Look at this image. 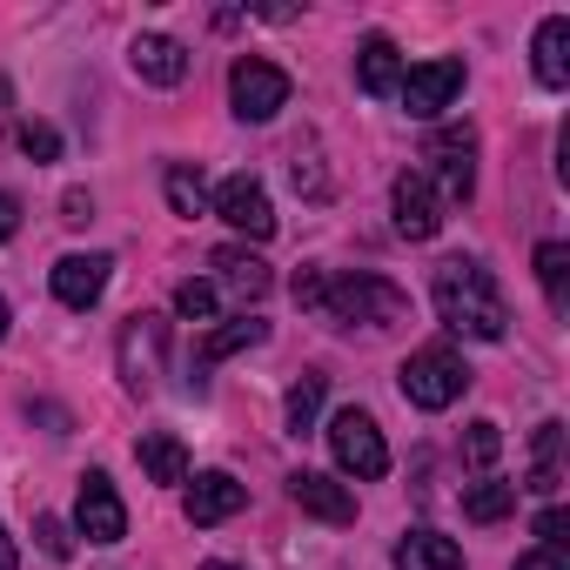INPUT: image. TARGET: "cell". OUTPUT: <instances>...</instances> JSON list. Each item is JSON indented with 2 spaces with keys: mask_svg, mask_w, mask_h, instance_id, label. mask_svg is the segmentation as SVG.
Masks as SVG:
<instances>
[{
  "mask_svg": "<svg viewBox=\"0 0 570 570\" xmlns=\"http://www.w3.org/2000/svg\"><path fill=\"white\" fill-rule=\"evenodd\" d=\"M430 296H436V316H443L456 336H476V343H503V336H510L503 289L490 282L483 262H443L436 282H430Z\"/></svg>",
  "mask_w": 570,
  "mask_h": 570,
  "instance_id": "cell-1",
  "label": "cell"
},
{
  "mask_svg": "<svg viewBox=\"0 0 570 570\" xmlns=\"http://www.w3.org/2000/svg\"><path fill=\"white\" fill-rule=\"evenodd\" d=\"M323 316H330V323H370V330H390V323L410 316V296L396 289V282L356 268V275L323 282Z\"/></svg>",
  "mask_w": 570,
  "mask_h": 570,
  "instance_id": "cell-2",
  "label": "cell"
},
{
  "mask_svg": "<svg viewBox=\"0 0 570 570\" xmlns=\"http://www.w3.org/2000/svg\"><path fill=\"white\" fill-rule=\"evenodd\" d=\"M396 383H403V396H410L416 410H450V403L470 390V370H463V356H456V350L430 343V350H416V356L396 370Z\"/></svg>",
  "mask_w": 570,
  "mask_h": 570,
  "instance_id": "cell-3",
  "label": "cell"
},
{
  "mask_svg": "<svg viewBox=\"0 0 570 570\" xmlns=\"http://www.w3.org/2000/svg\"><path fill=\"white\" fill-rule=\"evenodd\" d=\"M330 450H336V463H343L356 483L390 476V443H383V430H376L370 410H336V423H330Z\"/></svg>",
  "mask_w": 570,
  "mask_h": 570,
  "instance_id": "cell-4",
  "label": "cell"
},
{
  "mask_svg": "<svg viewBox=\"0 0 570 570\" xmlns=\"http://www.w3.org/2000/svg\"><path fill=\"white\" fill-rule=\"evenodd\" d=\"M228 108L242 121H275L282 108H289V75H282L275 61H262V55H242L228 68Z\"/></svg>",
  "mask_w": 570,
  "mask_h": 570,
  "instance_id": "cell-5",
  "label": "cell"
},
{
  "mask_svg": "<svg viewBox=\"0 0 570 570\" xmlns=\"http://www.w3.org/2000/svg\"><path fill=\"white\" fill-rule=\"evenodd\" d=\"M423 161H430V188H436V202H470L476 195V135L470 128H436L430 135V148H423Z\"/></svg>",
  "mask_w": 570,
  "mask_h": 570,
  "instance_id": "cell-6",
  "label": "cell"
},
{
  "mask_svg": "<svg viewBox=\"0 0 570 570\" xmlns=\"http://www.w3.org/2000/svg\"><path fill=\"white\" fill-rule=\"evenodd\" d=\"M208 208H215L235 235H248V242H268V235H275V202H268V188H262L255 175H228V181L208 195Z\"/></svg>",
  "mask_w": 570,
  "mask_h": 570,
  "instance_id": "cell-7",
  "label": "cell"
},
{
  "mask_svg": "<svg viewBox=\"0 0 570 570\" xmlns=\"http://www.w3.org/2000/svg\"><path fill=\"white\" fill-rule=\"evenodd\" d=\"M390 215H396V235H403V242H430V235L443 228V202H436V188H430L423 168H403V175H396Z\"/></svg>",
  "mask_w": 570,
  "mask_h": 570,
  "instance_id": "cell-8",
  "label": "cell"
},
{
  "mask_svg": "<svg viewBox=\"0 0 570 570\" xmlns=\"http://www.w3.org/2000/svg\"><path fill=\"white\" fill-rule=\"evenodd\" d=\"M75 530H81L88 543H121V537H128V510H121V497H115L108 470H88V476H81V497H75Z\"/></svg>",
  "mask_w": 570,
  "mask_h": 570,
  "instance_id": "cell-9",
  "label": "cell"
},
{
  "mask_svg": "<svg viewBox=\"0 0 570 570\" xmlns=\"http://www.w3.org/2000/svg\"><path fill=\"white\" fill-rule=\"evenodd\" d=\"M396 95H403V108H410L416 121H436V115L463 95V61H416Z\"/></svg>",
  "mask_w": 570,
  "mask_h": 570,
  "instance_id": "cell-10",
  "label": "cell"
},
{
  "mask_svg": "<svg viewBox=\"0 0 570 570\" xmlns=\"http://www.w3.org/2000/svg\"><path fill=\"white\" fill-rule=\"evenodd\" d=\"M289 503L303 517H316V523H356V490L323 476V470H296L289 476Z\"/></svg>",
  "mask_w": 570,
  "mask_h": 570,
  "instance_id": "cell-11",
  "label": "cell"
},
{
  "mask_svg": "<svg viewBox=\"0 0 570 570\" xmlns=\"http://www.w3.org/2000/svg\"><path fill=\"white\" fill-rule=\"evenodd\" d=\"M161 343H168L161 316H135V323L121 330V383H128L135 396H148V390H155V363H161Z\"/></svg>",
  "mask_w": 570,
  "mask_h": 570,
  "instance_id": "cell-12",
  "label": "cell"
},
{
  "mask_svg": "<svg viewBox=\"0 0 570 570\" xmlns=\"http://www.w3.org/2000/svg\"><path fill=\"white\" fill-rule=\"evenodd\" d=\"M128 68H135L148 88H181V81H188V48H181L175 35H135Z\"/></svg>",
  "mask_w": 570,
  "mask_h": 570,
  "instance_id": "cell-13",
  "label": "cell"
},
{
  "mask_svg": "<svg viewBox=\"0 0 570 570\" xmlns=\"http://www.w3.org/2000/svg\"><path fill=\"white\" fill-rule=\"evenodd\" d=\"M108 255H61L55 262V296L68 303V309H95L101 303V289H108Z\"/></svg>",
  "mask_w": 570,
  "mask_h": 570,
  "instance_id": "cell-14",
  "label": "cell"
},
{
  "mask_svg": "<svg viewBox=\"0 0 570 570\" xmlns=\"http://www.w3.org/2000/svg\"><path fill=\"white\" fill-rule=\"evenodd\" d=\"M242 503H248V490H242L228 470H208V476H195V490H188V523H195V530L228 523Z\"/></svg>",
  "mask_w": 570,
  "mask_h": 570,
  "instance_id": "cell-15",
  "label": "cell"
},
{
  "mask_svg": "<svg viewBox=\"0 0 570 570\" xmlns=\"http://www.w3.org/2000/svg\"><path fill=\"white\" fill-rule=\"evenodd\" d=\"M356 81H363V95H376V101L403 88V55H396L390 35H370V41L356 48Z\"/></svg>",
  "mask_w": 570,
  "mask_h": 570,
  "instance_id": "cell-16",
  "label": "cell"
},
{
  "mask_svg": "<svg viewBox=\"0 0 570 570\" xmlns=\"http://www.w3.org/2000/svg\"><path fill=\"white\" fill-rule=\"evenodd\" d=\"M523 490H537V497H557L563 490V423L557 416H543L537 436H530V483Z\"/></svg>",
  "mask_w": 570,
  "mask_h": 570,
  "instance_id": "cell-17",
  "label": "cell"
},
{
  "mask_svg": "<svg viewBox=\"0 0 570 570\" xmlns=\"http://www.w3.org/2000/svg\"><path fill=\"white\" fill-rule=\"evenodd\" d=\"M135 456H141V470H148V483H188V450H181L175 430H141Z\"/></svg>",
  "mask_w": 570,
  "mask_h": 570,
  "instance_id": "cell-18",
  "label": "cell"
},
{
  "mask_svg": "<svg viewBox=\"0 0 570 570\" xmlns=\"http://www.w3.org/2000/svg\"><path fill=\"white\" fill-rule=\"evenodd\" d=\"M537 81L543 88H570V21L563 14H550L543 28H537Z\"/></svg>",
  "mask_w": 570,
  "mask_h": 570,
  "instance_id": "cell-19",
  "label": "cell"
},
{
  "mask_svg": "<svg viewBox=\"0 0 570 570\" xmlns=\"http://www.w3.org/2000/svg\"><path fill=\"white\" fill-rule=\"evenodd\" d=\"M396 570H463V550L443 530H410L396 543Z\"/></svg>",
  "mask_w": 570,
  "mask_h": 570,
  "instance_id": "cell-20",
  "label": "cell"
},
{
  "mask_svg": "<svg viewBox=\"0 0 570 570\" xmlns=\"http://www.w3.org/2000/svg\"><path fill=\"white\" fill-rule=\"evenodd\" d=\"M215 268H222V282H228L242 303L268 296V262H262V255H248V248H215Z\"/></svg>",
  "mask_w": 570,
  "mask_h": 570,
  "instance_id": "cell-21",
  "label": "cell"
},
{
  "mask_svg": "<svg viewBox=\"0 0 570 570\" xmlns=\"http://www.w3.org/2000/svg\"><path fill=\"white\" fill-rule=\"evenodd\" d=\"M510 510H517V483H503V476H483V483L463 490V517L470 523H503Z\"/></svg>",
  "mask_w": 570,
  "mask_h": 570,
  "instance_id": "cell-22",
  "label": "cell"
},
{
  "mask_svg": "<svg viewBox=\"0 0 570 570\" xmlns=\"http://www.w3.org/2000/svg\"><path fill=\"white\" fill-rule=\"evenodd\" d=\"M537 282H543V303L563 316L570 309V248L563 242H543L537 248Z\"/></svg>",
  "mask_w": 570,
  "mask_h": 570,
  "instance_id": "cell-23",
  "label": "cell"
},
{
  "mask_svg": "<svg viewBox=\"0 0 570 570\" xmlns=\"http://www.w3.org/2000/svg\"><path fill=\"white\" fill-rule=\"evenodd\" d=\"M161 188H168V208L175 215H208V181H202V168H188V161H175L168 175H161Z\"/></svg>",
  "mask_w": 570,
  "mask_h": 570,
  "instance_id": "cell-24",
  "label": "cell"
},
{
  "mask_svg": "<svg viewBox=\"0 0 570 570\" xmlns=\"http://www.w3.org/2000/svg\"><path fill=\"white\" fill-rule=\"evenodd\" d=\"M262 336H268V323H255V316H235V323H222V330H215V336L202 343V356H208V363H228V356L255 350Z\"/></svg>",
  "mask_w": 570,
  "mask_h": 570,
  "instance_id": "cell-25",
  "label": "cell"
},
{
  "mask_svg": "<svg viewBox=\"0 0 570 570\" xmlns=\"http://www.w3.org/2000/svg\"><path fill=\"white\" fill-rule=\"evenodd\" d=\"M282 416H289V436H309L316 416H323V376H303L289 390V403H282Z\"/></svg>",
  "mask_w": 570,
  "mask_h": 570,
  "instance_id": "cell-26",
  "label": "cell"
},
{
  "mask_svg": "<svg viewBox=\"0 0 570 570\" xmlns=\"http://www.w3.org/2000/svg\"><path fill=\"white\" fill-rule=\"evenodd\" d=\"M215 282H181V289H175V316L181 323H215Z\"/></svg>",
  "mask_w": 570,
  "mask_h": 570,
  "instance_id": "cell-27",
  "label": "cell"
},
{
  "mask_svg": "<svg viewBox=\"0 0 570 570\" xmlns=\"http://www.w3.org/2000/svg\"><path fill=\"white\" fill-rule=\"evenodd\" d=\"M503 456V430L497 423H470V436H463V463L470 470H490Z\"/></svg>",
  "mask_w": 570,
  "mask_h": 570,
  "instance_id": "cell-28",
  "label": "cell"
},
{
  "mask_svg": "<svg viewBox=\"0 0 570 570\" xmlns=\"http://www.w3.org/2000/svg\"><path fill=\"white\" fill-rule=\"evenodd\" d=\"M289 181H296V188H303V195H330V175H323V168H316V148H309V155H303V148H296V161H289Z\"/></svg>",
  "mask_w": 570,
  "mask_h": 570,
  "instance_id": "cell-29",
  "label": "cell"
},
{
  "mask_svg": "<svg viewBox=\"0 0 570 570\" xmlns=\"http://www.w3.org/2000/svg\"><path fill=\"white\" fill-rule=\"evenodd\" d=\"M35 537H41V550H48L55 563H68V557H75V537H68V523H61V517H41V523H35Z\"/></svg>",
  "mask_w": 570,
  "mask_h": 570,
  "instance_id": "cell-30",
  "label": "cell"
},
{
  "mask_svg": "<svg viewBox=\"0 0 570 570\" xmlns=\"http://www.w3.org/2000/svg\"><path fill=\"white\" fill-rule=\"evenodd\" d=\"M21 148H28L35 161H55V155H61V135H55L48 121H28V128H21Z\"/></svg>",
  "mask_w": 570,
  "mask_h": 570,
  "instance_id": "cell-31",
  "label": "cell"
},
{
  "mask_svg": "<svg viewBox=\"0 0 570 570\" xmlns=\"http://www.w3.org/2000/svg\"><path fill=\"white\" fill-rule=\"evenodd\" d=\"M537 537H543V550H557V557H563V537H570V510H543V517H537Z\"/></svg>",
  "mask_w": 570,
  "mask_h": 570,
  "instance_id": "cell-32",
  "label": "cell"
},
{
  "mask_svg": "<svg viewBox=\"0 0 570 570\" xmlns=\"http://www.w3.org/2000/svg\"><path fill=\"white\" fill-rule=\"evenodd\" d=\"M61 222H68V228H88V222H95V202H88L81 188H68V195H61Z\"/></svg>",
  "mask_w": 570,
  "mask_h": 570,
  "instance_id": "cell-33",
  "label": "cell"
},
{
  "mask_svg": "<svg viewBox=\"0 0 570 570\" xmlns=\"http://www.w3.org/2000/svg\"><path fill=\"white\" fill-rule=\"evenodd\" d=\"M296 303H303V309H323V275H316V268L296 275Z\"/></svg>",
  "mask_w": 570,
  "mask_h": 570,
  "instance_id": "cell-34",
  "label": "cell"
},
{
  "mask_svg": "<svg viewBox=\"0 0 570 570\" xmlns=\"http://www.w3.org/2000/svg\"><path fill=\"white\" fill-rule=\"evenodd\" d=\"M21 228V195H8V188H0V242H8Z\"/></svg>",
  "mask_w": 570,
  "mask_h": 570,
  "instance_id": "cell-35",
  "label": "cell"
},
{
  "mask_svg": "<svg viewBox=\"0 0 570 570\" xmlns=\"http://www.w3.org/2000/svg\"><path fill=\"white\" fill-rule=\"evenodd\" d=\"M517 570H570L557 550H530V557H517Z\"/></svg>",
  "mask_w": 570,
  "mask_h": 570,
  "instance_id": "cell-36",
  "label": "cell"
},
{
  "mask_svg": "<svg viewBox=\"0 0 570 570\" xmlns=\"http://www.w3.org/2000/svg\"><path fill=\"white\" fill-rule=\"evenodd\" d=\"M0 570H21V557H14V537L0 530Z\"/></svg>",
  "mask_w": 570,
  "mask_h": 570,
  "instance_id": "cell-37",
  "label": "cell"
},
{
  "mask_svg": "<svg viewBox=\"0 0 570 570\" xmlns=\"http://www.w3.org/2000/svg\"><path fill=\"white\" fill-rule=\"evenodd\" d=\"M0 343H8V303H0Z\"/></svg>",
  "mask_w": 570,
  "mask_h": 570,
  "instance_id": "cell-38",
  "label": "cell"
},
{
  "mask_svg": "<svg viewBox=\"0 0 570 570\" xmlns=\"http://www.w3.org/2000/svg\"><path fill=\"white\" fill-rule=\"evenodd\" d=\"M202 570H242V563H222V557H215V563H202Z\"/></svg>",
  "mask_w": 570,
  "mask_h": 570,
  "instance_id": "cell-39",
  "label": "cell"
}]
</instances>
